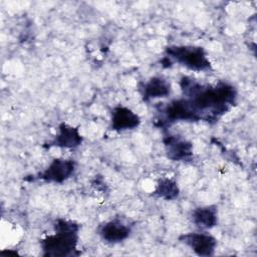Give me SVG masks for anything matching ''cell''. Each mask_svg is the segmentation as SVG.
<instances>
[{
  "mask_svg": "<svg viewBox=\"0 0 257 257\" xmlns=\"http://www.w3.org/2000/svg\"><path fill=\"white\" fill-rule=\"evenodd\" d=\"M162 64L179 63L182 66L192 71H207L212 68V64L208 58L206 50L201 46L195 45H171L166 47L165 56L162 59Z\"/></svg>",
  "mask_w": 257,
  "mask_h": 257,
  "instance_id": "obj_3",
  "label": "cell"
},
{
  "mask_svg": "<svg viewBox=\"0 0 257 257\" xmlns=\"http://www.w3.org/2000/svg\"><path fill=\"white\" fill-rule=\"evenodd\" d=\"M180 195V189L176 181L169 178H162L158 181L153 196L166 201L176 200Z\"/></svg>",
  "mask_w": 257,
  "mask_h": 257,
  "instance_id": "obj_12",
  "label": "cell"
},
{
  "mask_svg": "<svg viewBox=\"0 0 257 257\" xmlns=\"http://www.w3.org/2000/svg\"><path fill=\"white\" fill-rule=\"evenodd\" d=\"M167 158L174 162H189L193 158V144L183 137L167 135L163 139Z\"/></svg>",
  "mask_w": 257,
  "mask_h": 257,
  "instance_id": "obj_6",
  "label": "cell"
},
{
  "mask_svg": "<svg viewBox=\"0 0 257 257\" xmlns=\"http://www.w3.org/2000/svg\"><path fill=\"white\" fill-rule=\"evenodd\" d=\"M79 225L71 220L57 219L54 223V233L41 239L40 246L44 256L64 257L78 255Z\"/></svg>",
  "mask_w": 257,
  "mask_h": 257,
  "instance_id": "obj_2",
  "label": "cell"
},
{
  "mask_svg": "<svg viewBox=\"0 0 257 257\" xmlns=\"http://www.w3.org/2000/svg\"><path fill=\"white\" fill-rule=\"evenodd\" d=\"M141 123L138 113L126 106L118 105L111 110L110 127L114 132H124L137 128Z\"/></svg>",
  "mask_w": 257,
  "mask_h": 257,
  "instance_id": "obj_8",
  "label": "cell"
},
{
  "mask_svg": "<svg viewBox=\"0 0 257 257\" xmlns=\"http://www.w3.org/2000/svg\"><path fill=\"white\" fill-rule=\"evenodd\" d=\"M180 86L185 97L199 120L215 123L236 103L237 90L220 81L215 85L202 84L191 76H183Z\"/></svg>",
  "mask_w": 257,
  "mask_h": 257,
  "instance_id": "obj_1",
  "label": "cell"
},
{
  "mask_svg": "<svg viewBox=\"0 0 257 257\" xmlns=\"http://www.w3.org/2000/svg\"><path fill=\"white\" fill-rule=\"evenodd\" d=\"M140 90L143 100L148 102L152 99L169 96L172 91V86L169 80L163 76H153L146 82L140 84Z\"/></svg>",
  "mask_w": 257,
  "mask_h": 257,
  "instance_id": "obj_9",
  "label": "cell"
},
{
  "mask_svg": "<svg viewBox=\"0 0 257 257\" xmlns=\"http://www.w3.org/2000/svg\"><path fill=\"white\" fill-rule=\"evenodd\" d=\"M131 227L120 219H113L105 222L99 229L101 239L110 244L124 241L131 235Z\"/></svg>",
  "mask_w": 257,
  "mask_h": 257,
  "instance_id": "obj_10",
  "label": "cell"
},
{
  "mask_svg": "<svg viewBox=\"0 0 257 257\" xmlns=\"http://www.w3.org/2000/svg\"><path fill=\"white\" fill-rule=\"evenodd\" d=\"M83 138L77 126L61 122L58 125L55 137L45 147H57L62 149H75L82 144Z\"/></svg>",
  "mask_w": 257,
  "mask_h": 257,
  "instance_id": "obj_7",
  "label": "cell"
},
{
  "mask_svg": "<svg viewBox=\"0 0 257 257\" xmlns=\"http://www.w3.org/2000/svg\"><path fill=\"white\" fill-rule=\"evenodd\" d=\"M191 218L196 227L201 230H209L218 223V209L215 205L198 207L193 210Z\"/></svg>",
  "mask_w": 257,
  "mask_h": 257,
  "instance_id": "obj_11",
  "label": "cell"
},
{
  "mask_svg": "<svg viewBox=\"0 0 257 257\" xmlns=\"http://www.w3.org/2000/svg\"><path fill=\"white\" fill-rule=\"evenodd\" d=\"M179 241L188 246L198 256L214 255L217 239L206 232H190L179 237Z\"/></svg>",
  "mask_w": 257,
  "mask_h": 257,
  "instance_id": "obj_5",
  "label": "cell"
},
{
  "mask_svg": "<svg viewBox=\"0 0 257 257\" xmlns=\"http://www.w3.org/2000/svg\"><path fill=\"white\" fill-rule=\"evenodd\" d=\"M75 168L76 164L74 160L56 158L51 161V163L44 171L40 172L37 176L32 178L31 181L41 180L46 183L62 184L73 175Z\"/></svg>",
  "mask_w": 257,
  "mask_h": 257,
  "instance_id": "obj_4",
  "label": "cell"
}]
</instances>
